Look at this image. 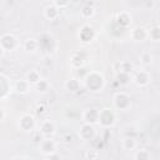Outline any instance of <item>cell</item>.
Listing matches in <instances>:
<instances>
[{
	"instance_id": "9",
	"label": "cell",
	"mask_w": 160,
	"mask_h": 160,
	"mask_svg": "<svg viewBox=\"0 0 160 160\" xmlns=\"http://www.w3.org/2000/svg\"><path fill=\"white\" fill-rule=\"evenodd\" d=\"M98 116H99V110L96 109H86L82 114V119L85 124H96L98 122Z\"/></svg>"
},
{
	"instance_id": "5",
	"label": "cell",
	"mask_w": 160,
	"mask_h": 160,
	"mask_svg": "<svg viewBox=\"0 0 160 160\" xmlns=\"http://www.w3.org/2000/svg\"><path fill=\"white\" fill-rule=\"evenodd\" d=\"M18 126L22 130V131H32L35 128V119L31 115H22L19 121H18Z\"/></svg>"
},
{
	"instance_id": "23",
	"label": "cell",
	"mask_w": 160,
	"mask_h": 160,
	"mask_svg": "<svg viewBox=\"0 0 160 160\" xmlns=\"http://www.w3.org/2000/svg\"><path fill=\"white\" fill-rule=\"evenodd\" d=\"M34 86L36 88V90H38V91H46V90H48V88H49V84H48V81H46V80H42V79H41V80H40L38 84H35Z\"/></svg>"
},
{
	"instance_id": "19",
	"label": "cell",
	"mask_w": 160,
	"mask_h": 160,
	"mask_svg": "<svg viewBox=\"0 0 160 160\" xmlns=\"http://www.w3.org/2000/svg\"><path fill=\"white\" fill-rule=\"evenodd\" d=\"M38 48H39L38 40H36V39H34V38L26 39V40L24 41V49H25L26 51H35Z\"/></svg>"
},
{
	"instance_id": "2",
	"label": "cell",
	"mask_w": 160,
	"mask_h": 160,
	"mask_svg": "<svg viewBox=\"0 0 160 160\" xmlns=\"http://www.w3.org/2000/svg\"><path fill=\"white\" fill-rule=\"evenodd\" d=\"M98 122L102 126V128H110L114 125L115 122V115L112 112V110L105 108L102 110L99 111V116H98Z\"/></svg>"
},
{
	"instance_id": "20",
	"label": "cell",
	"mask_w": 160,
	"mask_h": 160,
	"mask_svg": "<svg viewBox=\"0 0 160 160\" xmlns=\"http://www.w3.org/2000/svg\"><path fill=\"white\" fill-rule=\"evenodd\" d=\"M65 86H66V89H68V90H70V91H76V90L79 89V86H80V82H79V80H78V79L72 78V79H70V80H68V81H66Z\"/></svg>"
},
{
	"instance_id": "3",
	"label": "cell",
	"mask_w": 160,
	"mask_h": 160,
	"mask_svg": "<svg viewBox=\"0 0 160 160\" xmlns=\"http://www.w3.org/2000/svg\"><path fill=\"white\" fill-rule=\"evenodd\" d=\"M0 45L5 51H12L19 46V40L11 34H4L0 38Z\"/></svg>"
},
{
	"instance_id": "8",
	"label": "cell",
	"mask_w": 160,
	"mask_h": 160,
	"mask_svg": "<svg viewBox=\"0 0 160 160\" xmlns=\"http://www.w3.org/2000/svg\"><path fill=\"white\" fill-rule=\"evenodd\" d=\"M39 131H40L44 136L49 138V136H51V135L55 132V124H54L51 120L45 119V120L41 121V124H40V130H39Z\"/></svg>"
},
{
	"instance_id": "15",
	"label": "cell",
	"mask_w": 160,
	"mask_h": 160,
	"mask_svg": "<svg viewBox=\"0 0 160 160\" xmlns=\"http://www.w3.org/2000/svg\"><path fill=\"white\" fill-rule=\"evenodd\" d=\"M25 80H26L30 85H35V84H38V82L41 80V76H40V74H39L36 70H30V71L26 72Z\"/></svg>"
},
{
	"instance_id": "4",
	"label": "cell",
	"mask_w": 160,
	"mask_h": 160,
	"mask_svg": "<svg viewBox=\"0 0 160 160\" xmlns=\"http://www.w3.org/2000/svg\"><path fill=\"white\" fill-rule=\"evenodd\" d=\"M56 146H58V144L52 139H50V138H45V139L40 140V142H39V149L45 155L55 154L56 152Z\"/></svg>"
},
{
	"instance_id": "21",
	"label": "cell",
	"mask_w": 160,
	"mask_h": 160,
	"mask_svg": "<svg viewBox=\"0 0 160 160\" xmlns=\"http://www.w3.org/2000/svg\"><path fill=\"white\" fill-rule=\"evenodd\" d=\"M135 145H136V142H135V140L131 139V138H126V139L122 140V148H124V149H128V150H129V149H134Z\"/></svg>"
},
{
	"instance_id": "17",
	"label": "cell",
	"mask_w": 160,
	"mask_h": 160,
	"mask_svg": "<svg viewBox=\"0 0 160 160\" xmlns=\"http://www.w3.org/2000/svg\"><path fill=\"white\" fill-rule=\"evenodd\" d=\"M30 84L26 81V80H18L15 82V90L16 92L19 94H26L29 90H30Z\"/></svg>"
},
{
	"instance_id": "22",
	"label": "cell",
	"mask_w": 160,
	"mask_h": 160,
	"mask_svg": "<svg viewBox=\"0 0 160 160\" xmlns=\"http://www.w3.org/2000/svg\"><path fill=\"white\" fill-rule=\"evenodd\" d=\"M149 159H150L149 152L145 150H139L135 154V160H149Z\"/></svg>"
},
{
	"instance_id": "11",
	"label": "cell",
	"mask_w": 160,
	"mask_h": 160,
	"mask_svg": "<svg viewBox=\"0 0 160 160\" xmlns=\"http://www.w3.org/2000/svg\"><path fill=\"white\" fill-rule=\"evenodd\" d=\"M149 36V31L142 26H136L131 30V38L135 41H144Z\"/></svg>"
},
{
	"instance_id": "18",
	"label": "cell",
	"mask_w": 160,
	"mask_h": 160,
	"mask_svg": "<svg viewBox=\"0 0 160 160\" xmlns=\"http://www.w3.org/2000/svg\"><path fill=\"white\" fill-rule=\"evenodd\" d=\"M116 21H118L119 24L126 26V25H129V24L131 22V16H130L126 11H121V12L118 14V16H116Z\"/></svg>"
},
{
	"instance_id": "24",
	"label": "cell",
	"mask_w": 160,
	"mask_h": 160,
	"mask_svg": "<svg viewBox=\"0 0 160 160\" xmlns=\"http://www.w3.org/2000/svg\"><path fill=\"white\" fill-rule=\"evenodd\" d=\"M4 118H5V111H4L2 108H0V121H1Z\"/></svg>"
},
{
	"instance_id": "16",
	"label": "cell",
	"mask_w": 160,
	"mask_h": 160,
	"mask_svg": "<svg viewBox=\"0 0 160 160\" xmlns=\"http://www.w3.org/2000/svg\"><path fill=\"white\" fill-rule=\"evenodd\" d=\"M80 14H81V16L85 18V19L92 18L94 14H95V9H94L92 4H91V2H88L86 5H84V6L81 8V10H80Z\"/></svg>"
},
{
	"instance_id": "12",
	"label": "cell",
	"mask_w": 160,
	"mask_h": 160,
	"mask_svg": "<svg viewBox=\"0 0 160 160\" xmlns=\"http://www.w3.org/2000/svg\"><path fill=\"white\" fill-rule=\"evenodd\" d=\"M44 16H45L46 19H49V20H54V19H56V18L59 16V9L54 5V2L49 4V5L44 9Z\"/></svg>"
},
{
	"instance_id": "10",
	"label": "cell",
	"mask_w": 160,
	"mask_h": 160,
	"mask_svg": "<svg viewBox=\"0 0 160 160\" xmlns=\"http://www.w3.org/2000/svg\"><path fill=\"white\" fill-rule=\"evenodd\" d=\"M79 135H80V138L82 139V140H91L94 136H95V129H94V126L92 125H90V124H84L82 126H81V129H80V131H79Z\"/></svg>"
},
{
	"instance_id": "1",
	"label": "cell",
	"mask_w": 160,
	"mask_h": 160,
	"mask_svg": "<svg viewBox=\"0 0 160 160\" xmlns=\"http://www.w3.org/2000/svg\"><path fill=\"white\" fill-rule=\"evenodd\" d=\"M84 84H85L88 90L98 91V90L102 89V86H104V76L98 71L88 72L85 79H84Z\"/></svg>"
},
{
	"instance_id": "7",
	"label": "cell",
	"mask_w": 160,
	"mask_h": 160,
	"mask_svg": "<svg viewBox=\"0 0 160 160\" xmlns=\"http://www.w3.org/2000/svg\"><path fill=\"white\" fill-rule=\"evenodd\" d=\"M94 36H95V30H94L92 26H90V25L86 24V25H84V26L80 29L79 38H80L81 41H84V42H89L90 40L94 39Z\"/></svg>"
},
{
	"instance_id": "14",
	"label": "cell",
	"mask_w": 160,
	"mask_h": 160,
	"mask_svg": "<svg viewBox=\"0 0 160 160\" xmlns=\"http://www.w3.org/2000/svg\"><path fill=\"white\" fill-rule=\"evenodd\" d=\"M10 90H11V86L8 82V79L4 75H0V98H5Z\"/></svg>"
},
{
	"instance_id": "6",
	"label": "cell",
	"mask_w": 160,
	"mask_h": 160,
	"mask_svg": "<svg viewBox=\"0 0 160 160\" xmlns=\"http://www.w3.org/2000/svg\"><path fill=\"white\" fill-rule=\"evenodd\" d=\"M114 105L120 110H125L130 105V98L125 92H118L114 96Z\"/></svg>"
},
{
	"instance_id": "25",
	"label": "cell",
	"mask_w": 160,
	"mask_h": 160,
	"mask_svg": "<svg viewBox=\"0 0 160 160\" xmlns=\"http://www.w3.org/2000/svg\"><path fill=\"white\" fill-rule=\"evenodd\" d=\"M4 52H5V50H4V49H2V46L0 45V58L4 55Z\"/></svg>"
},
{
	"instance_id": "13",
	"label": "cell",
	"mask_w": 160,
	"mask_h": 160,
	"mask_svg": "<svg viewBox=\"0 0 160 160\" xmlns=\"http://www.w3.org/2000/svg\"><path fill=\"white\" fill-rule=\"evenodd\" d=\"M134 82L138 86H145L149 82V75L145 71H140L134 76Z\"/></svg>"
}]
</instances>
